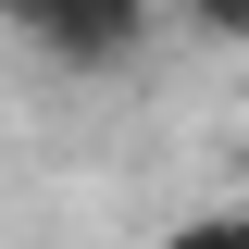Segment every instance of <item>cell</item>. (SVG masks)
<instances>
[{"instance_id":"cell-2","label":"cell","mask_w":249,"mask_h":249,"mask_svg":"<svg viewBox=\"0 0 249 249\" xmlns=\"http://www.w3.org/2000/svg\"><path fill=\"white\" fill-rule=\"evenodd\" d=\"M162 249H249V212H199V224H175Z\"/></svg>"},{"instance_id":"cell-1","label":"cell","mask_w":249,"mask_h":249,"mask_svg":"<svg viewBox=\"0 0 249 249\" xmlns=\"http://www.w3.org/2000/svg\"><path fill=\"white\" fill-rule=\"evenodd\" d=\"M13 37L25 50H50V62H137L150 50V0H13Z\"/></svg>"}]
</instances>
